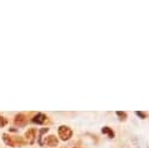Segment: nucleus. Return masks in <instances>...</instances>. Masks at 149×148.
I'll use <instances>...</instances> for the list:
<instances>
[{"label": "nucleus", "instance_id": "nucleus-4", "mask_svg": "<svg viewBox=\"0 0 149 148\" xmlns=\"http://www.w3.org/2000/svg\"><path fill=\"white\" fill-rule=\"evenodd\" d=\"M45 119H47V117L43 114V113H38V114H36L34 118H33V122L34 124H43L44 121H45Z\"/></svg>", "mask_w": 149, "mask_h": 148}, {"label": "nucleus", "instance_id": "nucleus-6", "mask_svg": "<svg viewBox=\"0 0 149 148\" xmlns=\"http://www.w3.org/2000/svg\"><path fill=\"white\" fill-rule=\"evenodd\" d=\"M101 132H102L104 134H107V135H108V138H111V139H113V138H114V132H113V131H112L109 127H107V126L102 127Z\"/></svg>", "mask_w": 149, "mask_h": 148}, {"label": "nucleus", "instance_id": "nucleus-5", "mask_svg": "<svg viewBox=\"0 0 149 148\" xmlns=\"http://www.w3.org/2000/svg\"><path fill=\"white\" fill-rule=\"evenodd\" d=\"M15 124H16L17 126H24V125L27 124L26 117H24L23 114H17V115L15 117Z\"/></svg>", "mask_w": 149, "mask_h": 148}, {"label": "nucleus", "instance_id": "nucleus-3", "mask_svg": "<svg viewBox=\"0 0 149 148\" xmlns=\"http://www.w3.org/2000/svg\"><path fill=\"white\" fill-rule=\"evenodd\" d=\"M45 143L48 146H50V147H56L58 145V140H57V138L55 135H49L45 139Z\"/></svg>", "mask_w": 149, "mask_h": 148}, {"label": "nucleus", "instance_id": "nucleus-11", "mask_svg": "<svg viewBox=\"0 0 149 148\" xmlns=\"http://www.w3.org/2000/svg\"><path fill=\"white\" fill-rule=\"evenodd\" d=\"M136 115H137V117H140V118H142V119H144V118L147 117V114H146L144 112H140V111H137V112H136Z\"/></svg>", "mask_w": 149, "mask_h": 148}, {"label": "nucleus", "instance_id": "nucleus-9", "mask_svg": "<svg viewBox=\"0 0 149 148\" xmlns=\"http://www.w3.org/2000/svg\"><path fill=\"white\" fill-rule=\"evenodd\" d=\"M49 131V128H42L41 131H40V136H38V143L40 145H43V141H42V135L44 134V133H47Z\"/></svg>", "mask_w": 149, "mask_h": 148}, {"label": "nucleus", "instance_id": "nucleus-2", "mask_svg": "<svg viewBox=\"0 0 149 148\" xmlns=\"http://www.w3.org/2000/svg\"><path fill=\"white\" fill-rule=\"evenodd\" d=\"M132 141H133V143H134V146L136 148H149V145L143 139H141L139 136H133Z\"/></svg>", "mask_w": 149, "mask_h": 148}, {"label": "nucleus", "instance_id": "nucleus-1", "mask_svg": "<svg viewBox=\"0 0 149 148\" xmlns=\"http://www.w3.org/2000/svg\"><path fill=\"white\" fill-rule=\"evenodd\" d=\"M58 134H59V138L63 140V141H66L71 138L72 135V131L68 127V126H59L58 128Z\"/></svg>", "mask_w": 149, "mask_h": 148}, {"label": "nucleus", "instance_id": "nucleus-12", "mask_svg": "<svg viewBox=\"0 0 149 148\" xmlns=\"http://www.w3.org/2000/svg\"><path fill=\"white\" fill-rule=\"evenodd\" d=\"M6 124H7V120H6L5 118L0 117V127H3V126H5Z\"/></svg>", "mask_w": 149, "mask_h": 148}, {"label": "nucleus", "instance_id": "nucleus-8", "mask_svg": "<svg viewBox=\"0 0 149 148\" xmlns=\"http://www.w3.org/2000/svg\"><path fill=\"white\" fill-rule=\"evenodd\" d=\"M3 141L6 142V145L8 146H15V142H14V139H10V136H8L7 134H3Z\"/></svg>", "mask_w": 149, "mask_h": 148}, {"label": "nucleus", "instance_id": "nucleus-7", "mask_svg": "<svg viewBox=\"0 0 149 148\" xmlns=\"http://www.w3.org/2000/svg\"><path fill=\"white\" fill-rule=\"evenodd\" d=\"M35 132H36L35 129L30 128V129L27 131V133H26V138H28L30 142H33V140H34V138H35Z\"/></svg>", "mask_w": 149, "mask_h": 148}, {"label": "nucleus", "instance_id": "nucleus-10", "mask_svg": "<svg viewBox=\"0 0 149 148\" xmlns=\"http://www.w3.org/2000/svg\"><path fill=\"white\" fill-rule=\"evenodd\" d=\"M116 115L120 118V120H126V118H127V113L126 112H121V111H118Z\"/></svg>", "mask_w": 149, "mask_h": 148}]
</instances>
